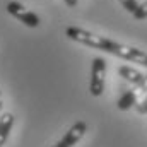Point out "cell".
<instances>
[{
    "mask_svg": "<svg viewBox=\"0 0 147 147\" xmlns=\"http://www.w3.org/2000/svg\"><path fill=\"white\" fill-rule=\"evenodd\" d=\"M65 36L69 38V39H72V41L80 43V45H86L89 48L103 50V51H108V53H110L111 45H113V39H110V38L96 34V33H91V31L77 28V26H69L65 29Z\"/></svg>",
    "mask_w": 147,
    "mask_h": 147,
    "instance_id": "1",
    "label": "cell"
},
{
    "mask_svg": "<svg viewBox=\"0 0 147 147\" xmlns=\"http://www.w3.org/2000/svg\"><path fill=\"white\" fill-rule=\"evenodd\" d=\"M105 77H106V60L103 57H94L91 62V84H89L91 96L99 98L103 94Z\"/></svg>",
    "mask_w": 147,
    "mask_h": 147,
    "instance_id": "2",
    "label": "cell"
},
{
    "mask_svg": "<svg viewBox=\"0 0 147 147\" xmlns=\"http://www.w3.org/2000/svg\"><path fill=\"white\" fill-rule=\"evenodd\" d=\"M110 53L115 55V57H118V58L127 60V62H134V63H139L142 67H147V53L142 51V50H139V48H135V46L113 41Z\"/></svg>",
    "mask_w": 147,
    "mask_h": 147,
    "instance_id": "3",
    "label": "cell"
},
{
    "mask_svg": "<svg viewBox=\"0 0 147 147\" xmlns=\"http://www.w3.org/2000/svg\"><path fill=\"white\" fill-rule=\"evenodd\" d=\"M5 9H7V12L10 16H14L17 21H21L24 26H28V28H38L39 26V16H38L36 12L26 9L22 3H19V2H9L5 5Z\"/></svg>",
    "mask_w": 147,
    "mask_h": 147,
    "instance_id": "4",
    "label": "cell"
},
{
    "mask_svg": "<svg viewBox=\"0 0 147 147\" xmlns=\"http://www.w3.org/2000/svg\"><path fill=\"white\" fill-rule=\"evenodd\" d=\"M86 132H87V123L82 121V120H79V121H75L72 127L67 130V134L51 147H74L82 137H84Z\"/></svg>",
    "mask_w": 147,
    "mask_h": 147,
    "instance_id": "5",
    "label": "cell"
},
{
    "mask_svg": "<svg viewBox=\"0 0 147 147\" xmlns=\"http://www.w3.org/2000/svg\"><path fill=\"white\" fill-rule=\"evenodd\" d=\"M12 127H14V115L12 113H2L0 115V147L5 146Z\"/></svg>",
    "mask_w": 147,
    "mask_h": 147,
    "instance_id": "6",
    "label": "cell"
},
{
    "mask_svg": "<svg viewBox=\"0 0 147 147\" xmlns=\"http://www.w3.org/2000/svg\"><path fill=\"white\" fill-rule=\"evenodd\" d=\"M118 74H120V77H123L127 82L135 84V86H139V84L144 80V77H146L140 70H137V69H134V67H128V65L118 67Z\"/></svg>",
    "mask_w": 147,
    "mask_h": 147,
    "instance_id": "7",
    "label": "cell"
},
{
    "mask_svg": "<svg viewBox=\"0 0 147 147\" xmlns=\"http://www.w3.org/2000/svg\"><path fill=\"white\" fill-rule=\"evenodd\" d=\"M135 105H137V94H135V91H125V92L120 96V99L116 101V108L120 111L130 110V108L135 106Z\"/></svg>",
    "mask_w": 147,
    "mask_h": 147,
    "instance_id": "8",
    "label": "cell"
},
{
    "mask_svg": "<svg viewBox=\"0 0 147 147\" xmlns=\"http://www.w3.org/2000/svg\"><path fill=\"white\" fill-rule=\"evenodd\" d=\"M134 17H135L137 21H142V19H146L147 17V0L146 2H142V3H139L137 10L134 12Z\"/></svg>",
    "mask_w": 147,
    "mask_h": 147,
    "instance_id": "9",
    "label": "cell"
},
{
    "mask_svg": "<svg viewBox=\"0 0 147 147\" xmlns=\"http://www.w3.org/2000/svg\"><path fill=\"white\" fill-rule=\"evenodd\" d=\"M118 2H120V3H121L130 14H132V16H134V12H135L137 7H139V2H137V0H118Z\"/></svg>",
    "mask_w": 147,
    "mask_h": 147,
    "instance_id": "10",
    "label": "cell"
},
{
    "mask_svg": "<svg viewBox=\"0 0 147 147\" xmlns=\"http://www.w3.org/2000/svg\"><path fill=\"white\" fill-rule=\"evenodd\" d=\"M137 89H139L140 92H147V74H146V77H144V80L137 86Z\"/></svg>",
    "mask_w": 147,
    "mask_h": 147,
    "instance_id": "11",
    "label": "cell"
},
{
    "mask_svg": "<svg viewBox=\"0 0 147 147\" xmlns=\"http://www.w3.org/2000/svg\"><path fill=\"white\" fill-rule=\"evenodd\" d=\"M139 111H140V113H146V115H147V98L144 99V103H142V106L139 108Z\"/></svg>",
    "mask_w": 147,
    "mask_h": 147,
    "instance_id": "12",
    "label": "cell"
},
{
    "mask_svg": "<svg viewBox=\"0 0 147 147\" xmlns=\"http://www.w3.org/2000/svg\"><path fill=\"white\" fill-rule=\"evenodd\" d=\"M63 2H65L69 7H75V5H77V0H63Z\"/></svg>",
    "mask_w": 147,
    "mask_h": 147,
    "instance_id": "13",
    "label": "cell"
},
{
    "mask_svg": "<svg viewBox=\"0 0 147 147\" xmlns=\"http://www.w3.org/2000/svg\"><path fill=\"white\" fill-rule=\"evenodd\" d=\"M2 108H3V103H2V99H0V111H2Z\"/></svg>",
    "mask_w": 147,
    "mask_h": 147,
    "instance_id": "14",
    "label": "cell"
},
{
    "mask_svg": "<svg viewBox=\"0 0 147 147\" xmlns=\"http://www.w3.org/2000/svg\"><path fill=\"white\" fill-rule=\"evenodd\" d=\"M0 96H2V91H0Z\"/></svg>",
    "mask_w": 147,
    "mask_h": 147,
    "instance_id": "15",
    "label": "cell"
}]
</instances>
